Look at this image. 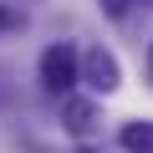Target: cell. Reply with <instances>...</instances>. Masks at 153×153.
<instances>
[{"label":"cell","mask_w":153,"mask_h":153,"mask_svg":"<svg viewBox=\"0 0 153 153\" xmlns=\"http://www.w3.org/2000/svg\"><path fill=\"white\" fill-rule=\"evenodd\" d=\"M148 66H153V51H148Z\"/></svg>","instance_id":"cell-7"},{"label":"cell","mask_w":153,"mask_h":153,"mask_svg":"<svg viewBox=\"0 0 153 153\" xmlns=\"http://www.w3.org/2000/svg\"><path fill=\"white\" fill-rule=\"evenodd\" d=\"M76 71H82V56H76L66 41L41 56V82H46L51 92H71V87H76Z\"/></svg>","instance_id":"cell-1"},{"label":"cell","mask_w":153,"mask_h":153,"mask_svg":"<svg viewBox=\"0 0 153 153\" xmlns=\"http://www.w3.org/2000/svg\"><path fill=\"white\" fill-rule=\"evenodd\" d=\"M123 148L128 153H153V123H128L123 128Z\"/></svg>","instance_id":"cell-3"},{"label":"cell","mask_w":153,"mask_h":153,"mask_svg":"<svg viewBox=\"0 0 153 153\" xmlns=\"http://www.w3.org/2000/svg\"><path fill=\"white\" fill-rule=\"evenodd\" d=\"M0 31H21V16L16 10H0Z\"/></svg>","instance_id":"cell-5"},{"label":"cell","mask_w":153,"mask_h":153,"mask_svg":"<svg viewBox=\"0 0 153 153\" xmlns=\"http://www.w3.org/2000/svg\"><path fill=\"white\" fill-rule=\"evenodd\" d=\"M102 5H107V16H123V10L133 5V0H102Z\"/></svg>","instance_id":"cell-6"},{"label":"cell","mask_w":153,"mask_h":153,"mask_svg":"<svg viewBox=\"0 0 153 153\" xmlns=\"http://www.w3.org/2000/svg\"><path fill=\"white\" fill-rule=\"evenodd\" d=\"M66 117H71V133H87L92 128V107L87 102H66Z\"/></svg>","instance_id":"cell-4"},{"label":"cell","mask_w":153,"mask_h":153,"mask_svg":"<svg viewBox=\"0 0 153 153\" xmlns=\"http://www.w3.org/2000/svg\"><path fill=\"white\" fill-rule=\"evenodd\" d=\"M82 76H87V82H92V87H97V92H112V87H117V82H123V71H117V61H112V56H107V51H102V46H97V51H87V56H82Z\"/></svg>","instance_id":"cell-2"}]
</instances>
